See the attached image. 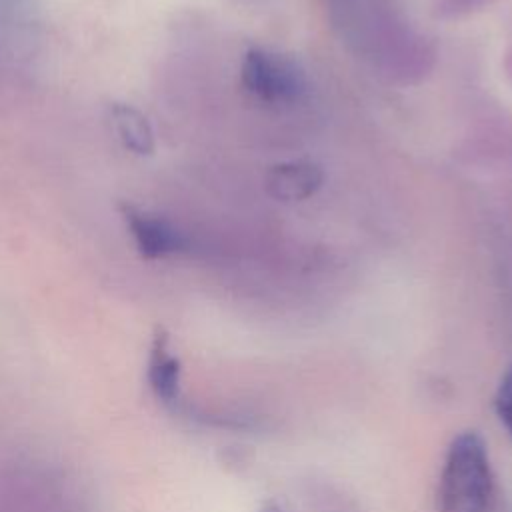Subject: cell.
<instances>
[{
	"instance_id": "52a82bcc",
	"label": "cell",
	"mask_w": 512,
	"mask_h": 512,
	"mask_svg": "<svg viewBox=\"0 0 512 512\" xmlns=\"http://www.w3.org/2000/svg\"><path fill=\"white\" fill-rule=\"evenodd\" d=\"M490 0H442L438 4V14L440 16H458L474 10L476 6H482Z\"/></svg>"
},
{
	"instance_id": "7a4b0ae2",
	"label": "cell",
	"mask_w": 512,
	"mask_h": 512,
	"mask_svg": "<svg viewBox=\"0 0 512 512\" xmlns=\"http://www.w3.org/2000/svg\"><path fill=\"white\" fill-rule=\"evenodd\" d=\"M244 86L266 102H292L306 86L302 70L286 56L248 50L242 60Z\"/></svg>"
},
{
	"instance_id": "6da1fadb",
	"label": "cell",
	"mask_w": 512,
	"mask_h": 512,
	"mask_svg": "<svg viewBox=\"0 0 512 512\" xmlns=\"http://www.w3.org/2000/svg\"><path fill=\"white\" fill-rule=\"evenodd\" d=\"M438 512H502L486 442L474 430L458 434L446 450Z\"/></svg>"
},
{
	"instance_id": "5b68a950",
	"label": "cell",
	"mask_w": 512,
	"mask_h": 512,
	"mask_svg": "<svg viewBox=\"0 0 512 512\" xmlns=\"http://www.w3.org/2000/svg\"><path fill=\"white\" fill-rule=\"evenodd\" d=\"M112 114V122L116 126L118 138L122 140V144L132 150L134 154H152L154 150V132L152 126L148 122V118L134 106L124 104V102H116L110 108Z\"/></svg>"
},
{
	"instance_id": "3957f363",
	"label": "cell",
	"mask_w": 512,
	"mask_h": 512,
	"mask_svg": "<svg viewBox=\"0 0 512 512\" xmlns=\"http://www.w3.org/2000/svg\"><path fill=\"white\" fill-rule=\"evenodd\" d=\"M122 216L144 258H162L184 250L186 238L164 218L146 214L130 204H122Z\"/></svg>"
},
{
	"instance_id": "277c9868",
	"label": "cell",
	"mask_w": 512,
	"mask_h": 512,
	"mask_svg": "<svg viewBox=\"0 0 512 512\" xmlns=\"http://www.w3.org/2000/svg\"><path fill=\"white\" fill-rule=\"evenodd\" d=\"M324 174L312 162H286L274 166L266 176L270 196L278 200H304L322 186Z\"/></svg>"
},
{
	"instance_id": "8992f818",
	"label": "cell",
	"mask_w": 512,
	"mask_h": 512,
	"mask_svg": "<svg viewBox=\"0 0 512 512\" xmlns=\"http://www.w3.org/2000/svg\"><path fill=\"white\" fill-rule=\"evenodd\" d=\"M494 406H496V414H498L500 422L512 436V366L506 370V374L496 390Z\"/></svg>"
},
{
	"instance_id": "ba28073f",
	"label": "cell",
	"mask_w": 512,
	"mask_h": 512,
	"mask_svg": "<svg viewBox=\"0 0 512 512\" xmlns=\"http://www.w3.org/2000/svg\"><path fill=\"white\" fill-rule=\"evenodd\" d=\"M260 512H284V510L278 504H274V502H266Z\"/></svg>"
}]
</instances>
